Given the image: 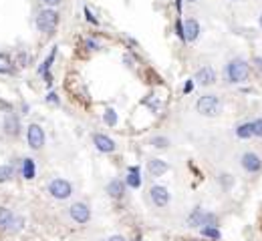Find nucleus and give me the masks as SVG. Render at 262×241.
<instances>
[{
  "instance_id": "1",
  "label": "nucleus",
  "mask_w": 262,
  "mask_h": 241,
  "mask_svg": "<svg viewBox=\"0 0 262 241\" xmlns=\"http://www.w3.org/2000/svg\"><path fill=\"white\" fill-rule=\"evenodd\" d=\"M224 77L230 84H242L248 80L250 77V65H248V60L236 56V58H232L230 63L226 65L224 69Z\"/></svg>"
},
{
  "instance_id": "2",
  "label": "nucleus",
  "mask_w": 262,
  "mask_h": 241,
  "mask_svg": "<svg viewBox=\"0 0 262 241\" xmlns=\"http://www.w3.org/2000/svg\"><path fill=\"white\" fill-rule=\"evenodd\" d=\"M196 111L202 117H218L222 113V101L218 95H202L196 103Z\"/></svg>"
},
{
  "instance_id": "3",
  "label": "nucleus",
  "mask_w": 262,
  "mask_h": 241,
  "mask_svg": "<svg viewBox=\"0 0 262 241\" xmlns=\"http://www.w3.org/2000/svg\"><path fill=\"white\" fill-rule=\"evenodd\" d=\"M37 26H39L41 33L52 35L54 30H56V26H59V12H56L54 8H45V10H41L39 16H37Z\"/></svg>"
},
{
  "instance_id": "4",
  "label": "nucleus",
  "mask_w": 262,
  "mask_h": 241,
  "mask_svg": "<svg viewBox=\"0 0 262 241\" xmlns=\"http://www.w3.org/2000/svg\"><path fill=\"white\" fill-rule=\"evenodd\" d=\"M188 225L190 227H200V229L206 227V225H218V215L210 213V211L202 209V207H196L188 215Z\"/></svg>"
},
{
  "instance_id": "5",
  "label": "nucleus",
  "mask_w": 262,
  "mask_h": 241,
  "mask_svg": "<svg viewBox=\"0 0 262 241\" xmlns=\"http://www.w3.org/2000/svg\"><path fill=\"white\" fill-rule=\"evenodd\" d=\"M47 191H49V195L52 199L65 201V199H69L73 195V185L69 183L67 179H52L49 183V187H47Z\"/></svg>"
},
{
  "instance_id": "6",
  "label": "nucleus",
  "mask_w": 262,
  "mask_h": 241,
  "mask_svg": "<svg viewBox=\"0 0 262 241\" xmlns=\"http://www.w3.org/2000/svg\"><path fill=\"white\" fill-rule=\"evenodd\" d=\"M240 165L246 173L256 175L262 171V157L258 153H254V151H246V153H242V157H240Z\"/></svg>"
},
{
  "instance_id": "7",
  "label": "nucleus",
  "mask_w": 262,
  "mask_h": 241,
  "mask_svg": "<svg viewBox=\"0 0 262 241\" xmlns=\"http://www.w3.org/2000/svg\"><path fill=\"white\" fill-rule=\"evenodd\" d=\"M45 131L41 125H28L26 129V143L33 151H41L45 147Z\"/></svg>"
},
{
  "instance_id": "8",
  "label": "nucleus",
  "mask_w": 262,
  "mask_h": 241,
  "mask_svg": "<svg viewBox=\"0 0 262 241\" xmlns=\"http://www.w3.org/2000/svg\"><path fill=\"white\" fill-rule=\"evenodd\" d=\"M69 215H71V219L75 223L85 225V223H89V219H91V209H89V205H87V203H81L79 201V203H73L71 205Z\"/></svg>"
},
{
  "instance_id": "9",
  "label": "nucleus",
  "mask_w": 262,
  "mask_h": 241,
  "mask_svg": "<svg viewBox=\"0 0 262 241\" xmlns=\"http://www.w3.org/2000/svg\"><path fill=\"white\" fill-rule=\"evenodd\" d=\"M150 197H152V203L156 207H159V209L161 207H167V203H169V191L163 185H154L150 189Z\"/></svg>"
},
{
  "instance_id": "10",
  "label": "nucleus",
  "mask_w": 262,
  "mask_h": 241,
  "mask_svg": "<svg viewBox=\"0 0 262 241\" xmlns=\"http://www.w3.org/2000/svg\"><path fill=\"white\" fill-rule=\"evenodd\" d=\"M216 71L212 69V67H202V69H198L196 71V75H194V80L200 84V86H210V84H214L216 82Z\"/></svg>"
},
{
  "instance_id": "11",
  "label": "nucleus",
  "mask_w": 262,
  "mask_h": 241,
  "mask_svg": "<svg viewBox=\"0 0 262 241\" xmlns=\"http://www.w3.org/2000/svg\"><path fill=\"white\" fill-rule=\"evenodd\" d=\"M2 127H4V135H6V137H18V135H20V119H18L14 113L8 111V113L4 115Z\"/></svg>"
},
{
  "instance_id": "12",
  "label": "nucleus",
  "mask_w": 262,
  "mask_h": 241,
  "mask_svg": "<svg viewBox=\"0 0 262 241\" xmlns=\"http://www.w3.org/2000/svg\"><path fill=\"white\" fill-rule=\"evenodd\" d=\"M200 33H202V28H200V22L196 18H188L184 20V35H186V42H196L200 39Z\"/></svg>"
},
{
  "instance_id": "13",
  "label": "nucleus",
  "mask_w": 262,
  "mask_h": 241,
  "mask_svg": "<svg viewBox=\"0 0 262 241\" xmlns=\"http://www.w3.org/2000/svg\"><path fill=\"white\" fill-rule=\"evenodd\" d=\"M93 143H95L97 151H101V153H113L115 147H117L111 137H107V135H103V133H95V135H93Z\"/></svg>"
},
{
  "instance_id": "14",
  "label": "nucleus",
  "mask_w": 262,
  "mask_h": 241,
  "mask_svg": "<svg viewBox=\"0 0 262 241\" xmlns=\"http://www.w3.org/2000/svg\"><path fill=\"white\" fill-rule=\"evenodd\" d=\"M105 191L113 199H121L125 195V183H123V181H119V179H113V181H109V183H107Z\"/></svg>"
},
{
  "instance_id": "15",
  "label": "nucleus",
  "mask_w": 262,
  "mask_h": 241,
  "mask_svg": "<svg viewBox=\"0 0 262 241\" xmlns=\"http://www.w3.org/2000/svg\"><path fill=\"white\" fill-rule=\"evenodd\" d=\"M167 169H169V165L161 159H150L148 161V173L152 177H161L163 173H167Z\"/></svg>"
},
{
  "instance_id": "16",
  "label": "nucleus",
  "mask_w": 262,
  "mask_h": 241,
  "mask_svg": "<svg viewBox=\"0 0 262 241\" xmlns=\"http://www.w3.org/2000/svg\"><path fill=\"white\" fill-rule=\"evenodd\" d=\"M125 185H129L131 189L141 187V169L137 165H131L127 169V179H125Z\"/></svg>"
},
{
  "instance_id": "17",
  "label": "nucleus",
  "mask_w": 262,
  "mask_h": 241,
  "mask_svg": "<svg viewBox=\"0 0 262 241\" xmlns=\"http://www.w3.org/2000/svg\"><path fill=\"white\" fill-rule=\"evenodd\" d=\"M236 137L242 139V141L254 137V123H252V120H246V123H242V125L236 127Z\"/></svg>"
},
{
  "instance_id": "18",
  "label": "nucleus",
  "mask_w": 262,
  "mask_h": 241,
  "mask_svg": "<svg viewBox=\"0 0 262 241\" xmlns=\"http://www.w3.org/2000/svg\"><path fill=\"white\" fill-rule=\"evenodd\" d=\"M12 217H14V213L8 207H0V231H8Z\"/></svg>"
},
{
  "instance_id": "19",
  "label": "nucleus",
  "mask_w": 262,
  "mask_h": 241,
  "mask_svg": "<svg viewBox=\"0 0 262 241\" xmlns=\"http://www.w3.org/2000/svg\"><path fill=\"white\" fill-rule=\"evenodd\" d=\"M35 173H37V167H35V161H33L31 157H26V159H22V177H24L26 181H31V179H35Z\"/></svg>"
},
{
  "instance_id": "20",
  "label": "nucleus",
  "mask_w": 262,
  "mask_h": 241,
  "mask_svg": "<svg viewBox=\"0 0 262 241\" xmlns=\"http://www.w3.org/2000/svg\"><path fill=\"white\" fill-rule=\"evenodd\" d=\"M200 231H202L204 237H208V239H212V241H220V239H222V233H220L218 225H206V227H202Z\"/></svg>"
},
{
  "instance_id": "21",
  "label": "nucleus",
  "mask_w": 262,
  "mask_h": 241,
  "mask_svg": "<svg viewBox=\"0 0 262 241\" xmlns=\"http://www.w3.org/2000/svg\"><path fill=\"white\" fill-rule=\"evenodd\" d=\"M14 177V169L12 165H0V183H6Z\"/></svg>"
},
{
  "instance_id": "22",
  "label": "nucleus",
  "mask_w": 262,
  "mask_h": 241,
  "mask_svg": "<svg viewBox=\"0 0 262 241\" xmlns=\"http://www.w3.org/2000/svg\"><path fill=\"white\" fill-rule=\"evenodd\" d=\"M54 56H56V46H54V48L51 50V54H49V56L45 58V63H43V65L39 67V73H41V75H45V73H49V69L52 67V60H54Z\"/></svg>"
},
{
  "instance_id": "23",
  "label": "nucleus",
  "mask_w": 262,
  "mask_h": 241,
  "mask_svg": "<svg viewBox=\"0 0 262 241\" xmlns=\"http://www.w3.org/2000/svg\"><path fill=\"white\" fill-rule=\"evenodd\" d=\"M12 63H10V58L6 56V54H0V73L2 75H8V73H12Z\"/></svg>"
},
{
  "instance_id": "24",
  "label": "nucleus",
  "mask_w": 262,
  "mask_h": 241,
  "mask_svg": "<svg viewBox=\"0 0 262 241\" xmlns=\"http://www.w3.org/2000/svg\"><path fill=\"white\" fill-rule=\"evenodd\" d=\"M103 120H105V125L115 127V125H117V113H115L113 109H107V111L103 113Z\"/></svg>"
},
{
  "instance_id": "25",
  "label": "nucleus",
  "mask_w": 262,
  "mask_h": 241,
  "mask_svg": "<svg viewBox=\"0 0 262 241\" xmlns=\"http://www.w3.org/2000/svg\"><path fill=\"white\" fill-rule=\"evenodd\" d=\"M143 105H145V107H150L154 113H157V111H159V99H157L156 95H148V97L143 99Z\"/></svg>"
},
{
  "instance_id": "26",
  "label": "nucleus",
  "mask_w": 262,
  "mask_h": 241,
  "mask_svg": "<svg viewBox=\"0 0 262 241\" xmlns=\"http://www.w3.org/2000/svg\"><path fill=\"white\" fill-rule=\"evenodd\" d=\"M22 227H24V217L18 215V217H12L8 231H10V233H18V231H22Z\"/></svg>"
},
{
  "instance_id": "27",
  "label": "nucleus",
  "mask_w": 262,
  "mask_h": 241,
  "mask_svg": "<svg viewBox=\"0 0 262 241\" xmlns=\"http://www.w3.org/2000/svg\"><path fill=\"white\" fill-rule=\"evenodd\" d=\"M152 145H154L156 149H167V147H169V139H167V137H154V139H152Z\"/></svg>"
},
{
  "instance_id": "28",
  "label": "nucleus",
  "mask_w": 262,
  "mask_h": 241,
  "mask_svg": "<svg viewBox=\"0 0 262 241\" xmlns=\"http://www.w3.org/2000/svg\"><path fill=\"white\" fill-rule=\"evenodd\" d=\"M220 183H222V187L230 189L232 183H234V179H232V175H228V173H222V175H220Z\"/></svg>"
},
{
  "instance_id": "29",
  "label": "nucleus",
  "mask_w": 262,
  "mask_h": 241,
  "mask_svg": "<svg viewBox=\"0 0 262 241\" xmlns=\"http://www.w3.org/2000/svg\"><path fill=\"white\" fill-rule=\"evenodd\" d=\"M176 35L186 42V35H184V20L178 16V20H176Z\"/></svg>"
},
{
  "instance_id": "30",
  "label": "nucleus",
  "mask_w": 262,
  "mask_h": 241,
  "mask_svg": "<svg viewBox=\"0 0 262 241\" xmlns=\"http://www.w3.org/2000/svg\"><path fill=\"white\" fill-rule=\"evenodd\" d=\"M252 123H254V137L262 139V117L256 119V120H252Z\"/></svg>"
},
{
  "instance_id": "31",
  "label": "nucleus",
  "mask_w": 262,
  "mask_h": 241,
  "mask_svg": "<svg viewBox=\"0 0 262 241\" xmlns=\"http://www.w3.org/2000/svg\"><path fill=\"white\" fill-rule=\"evenodd\" d=\"M83 10H85V18H87V22H91V24H99V20H97V18L93 16V12H91L89 8H87V6H85Z\"/></svg>"
},
{
  "instance_id": "32",
  "label": "nucleus",
  "mask_w": 262,
  "mask_h": 241,
  "mask_svg": "<svg viewBox=\"0 0 262 241\" xmlns=\"http://www.w3.org/2000/svg\"><path fill=\"white\" fill-rule=\"evenodd\" d=\"M85 46L89 48V50H97V48H99V42L93 40V39H87V40H85Z\"/></svg>"
},
{
  "instance_id": "33",
  "label": "nucleus",
  "mask_w": 262,
  "mask_h": 241,
  "mask_svg": "<svg viewBox=\"0 0 262 241\" xmlns=\"http://www.w3.org/2000/svg\"><path fill=\"white\" fill-rule=\"evenodd\" d=\"M192 90H194V79H192V80H186V84H184V93H186V95H190Z\"/></svg>"
},
{
  "instance_id": "34",
  "label": "nucleus",
  "mask_w": 262,
  "mask_h": 241,
  "mask_svg": "<svg viewBox=\"0 0 262 241\" xmlns=\"http://www.w3.org/2000/svg\"><path fill=\"white\" fill-rule=\"evenodd\" d=\"M47 101H51L52 105H59V103H61L59 97H56V93H49V95H47Z\"/></svg>"
},
{
  "instance_id": "35",
  "label": "nucleus",
  "mask_w": 262,
  "mask_h": 241,
  "mask_svg": "<svg viewBox=\"0 0 262 241\" xmlns=\"http://www.w3.org/2000/svg\"><path fill=\"white\" fill-rule=\"evenodd\" d=\"M43 2H45L49 8H52V6H59V4H61V0H43Z\"/></svg>"
},
{
  "instance_id": "36",
  "label": "nucleus",
  "mask_w": 262,
  "mask_h": 241,
  "mask_svg": "<svg viewBox=\"0 0 262 241\" xmlns=\"http://www.w3.org/2000/svg\"><path fill=\"white\" fill-rule=\"evenodd\" d=\"M252 63L256 65V69L262 73V56H254V60H252Z\"/></svg>"
},
{
  "instance_id": "37",
  "label": "nucleus",
  "mask_w": 262,
  "mask_h": 241,
  "mask_svg": "<svg viewBox=\"0 0 262 241\" xmlns=\"http://www.w3.org/2000/svg\"><path fill=\"white\" fill-rule=\"evenodd\" d=\"M18 63H20V67H26V54L24 52L18 54Z\"/></svg>"
},
{
  "instance_id": "38",
  "label": "nucleus",
  "mask_w": 262,
  "mask_h": 241,
  "mask_svg": "<svg viewBox=\"0 0 262 241\" xmlns=\"http://www.w3.org/2000/svg\"><path fill=\"white\" fill-rule=\"evenodd\" d=\"M107 241H127V239H125L123 235H111Z\"/></svg>"
},
{
  "instance_id": "39",
  "label": "nucleus",
  "mask_w": 262,
  "mask_h": 241,
  "mask_svg": "<svg viewBox=\"0 0 262 241\" xmlns=\"http://www.w3.org/2000/svg\"><path fill=\"white\" fill-rule=\"evenodd\" d=\"M123 60H125V63H127L129 67H133V58H131V56H127V54H125V56H123Z\"/></svg>"
},
{
  "instance_id": "40",
  "label": "nucleus",
  "mask_w": 262,
  "mask_h": 241,
  "mask_svg": "<svg viewBox=\"0 0 262 241\" xmlns=\"http://www.w3.org/2000/svg\"><path fill=\"white\" fill-rule=\"evenodd\" d=\"M182 4H184V0H176V8H178V14L182 12Z\"/></svg>"
},
{
  "instance_id": "41",
  "label": "nucleus",
  "mask_w": 262,
  "mask_h": 241,
  "mask_svg": "<svg viewBox=\"0 0 262 241\" xmlns=\"http://www.w3.org/2000/svg\"><path fill=\"white\" fill-rule=\"evenodd\" d=\"M133 241H143V237H141V233H137V235H135V239H133Z\"/></svg>"
},
{
  "instance_id": "42",
  "label": "nucleus",
  "mask_w": 262,
  "mask_h": 241,
  "mask_svg": "<svg viewBox=\"0 0 262 241\" xmlns=\"http://www.w3.org/2000/svg\"><path fill=\"white\" fill-rule=\"evenodd\" d=\"M258 22H260V28H262V14H260V18H258Z\"/></svg>"
},
{
  "instance_id": "43",
  "label": "nucleus",
  "mask_w": 262,
  "mask_h": 241,
  "mask_svg": "<svg viewBox=\"0 0 262 241\" xmlns=\"http://www.w3.org/2000/svg\"><path fill=\"white\" fill-rule=\"evenodd\" d=\"M186 2H198V0H186Z\"/></svg>"
},
{
  "instance_id": "44",
  "label": "nucleus",
  "mask_w": 262,
  "mask_h": 241,
  "mask_svg": "<svg viewBox=\"0 0 262 241\" xmlns=\"http://www.w3.org/2000/svg\"><path fill=\"white\" fill-rule=\"evenodd\" d=\"M232 2H238V0H232Z\"/></svg>"
}]
</instances>
